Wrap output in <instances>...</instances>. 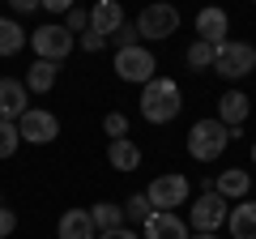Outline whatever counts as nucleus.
Instances as JSON below:
<instances>
[{
	"label": "nucleus",
	"instance_id": "obj_1",
	"mask_svg": "<svg viewBox=\"0 0 256 239\" xmlns=\"http://www.w3.org/2000/svg\"><path fill=\"white\" fill-rule=\"evenodd\" d=\"M184 107V90L175 77H154V82L141 86V116L150 124H171Z\"/></svg>",
	"mask_w": 256,
	"mask_h": 239
},
{
	"label": "nucleus",
	"instance_id": "obj_2",
	"mask_svg": "<svg viewBox=\"0 0 256 239\" xmlns=\"http://www.w3.org/2000/svg\"><path fill=\"white\" fill-rule=\"evenodd\" d=\"M226 146H230V128L222 124V120H196V124L188 128V154L196 158V162L222 158Z\"/></svg>",
	"mask_w": 256,
	"mask_h": 239
},
{
	"label": "nucleus",
	"instance_id": "obj_3",
	"mask_svg": "<svg viewBox=\"0 0 256 239\" xmlns=\"http://www.w3.org/2000/svg\"><path fill=\"white\" fill-rule=\"evenodd\" d=\"M175 30H180V9L166 4V0H150L146 9H141V18H137V34L150 38V43H162Z\"/></svg>",
	"mask_w": 256,
	"mask_h": 239
},
{
	"label": "nucleus",
	"instance_id": "obj_4",
	"mask_svg": "<svg viewBox=\"0 0 256 239\" xmlns=\"http://www.w3.org/2000/svg\"><path fill=\"white\" fill-rule=\"evenodd\" d=\"M256 68V47L252 43H239V38H226L218 43V60H214V73L226 77V82H239Z\"/></svg>",
	"mask_w": 256,
	"mask_h": 239
},
{
	"label": "nucleus",
	"instance_id": "obj_5",
	"mask_svg": "<svg viewBox=\"0 0 256 239\" xmlns=\"http://www.w3.org/2000/svg\"><path fill=\"white\" fill-rule=\"evenodd\" d=\"M154 68H158V60H154V52H146V47H120L116 52V77L120 82H132V86H146V82H154Z\"/></svg>",
	"mask_w": 256,
	"mask_h": 239
},
{
	"label": "nucleus",
	"instance_id": "obj_6",
	"mask_svg": "<svg viewBox=\"0 0 256 239\" xmlns=\"http://www.w3.org/2000/svg\"><path fill=\"white\" fill-rule=\"evenodd\" d=\"M30 47H34L38 60H56V64H64V56L77 47V34H73V30H64L60 22H52V26H38L34 34H30Z\"/></svg>",
	"mask_w": 256,
	"mask_h": 239
},
{
	"label": "nucleus",
	"instance_id": "obj_7",
	"mask_svg": "<svg viewBox=\"0 0 256 239\" xmlns=\"http://www.w3.org/2000/svg\"><path fill=\"white\" fill-rule=\"evenodd\" d=\"M18 132H22V141H30V146H47V141L60 137V120H56L47 107H30L26 116L18 120Z\"/></svg>",
	"mask_w": 256,
	"mask_h": 239
},
{
	"label": "nucleus",
	"instance_id": "obj_8",
	"mask_svg": "<svg viewBox=\"0 0 256 239\" xmlns=\"http://www.w3.org/2000/svg\"><path fill=\"white\" fill-rule=\"evenodd\" d=\"M146 196H150L154 210H175V205L188 201V180H184L180 171H166V175H158L154 184L146 188Z\"/></svg>",
	"mask_w": 256,
	"mask_h": 239
},
{
	"label": "nucleus",
	"instance_id": "obj_9",
	"mask_svg": "<svg viewBox=\"0 0 256 239\" xmlns=\"http://www.w3.org/2000/svg\"><path fill=\"white\" fill-rule=\"evenodd\" d=\"M226 196H218V192H201L196 196V205H192V214H188V226L192 230H218L222 222H226Z\"/></svg>",
	"mask_w": 256,
	"mask_h": 239
},
{
	"label": "nucleus",
	"instance_id": "obj_10",
	"mask_svg": "<svg viewBox=\"0 0 256 239\" xmlns=\"http://www.w3.org/2000/svg\"><path fill=\"white\" fill-rule=\"evenodd\" d=\"M141 230H146L141 239H188L192 235L188 222L175 218V210H154L146 222H141Z\"/></svg>",
	"mask_w": 256,
	"mask_h": 239
},
{
	"label": "nucleus",
	"instance_id": "obj_11",
	"mask_svg": "<svg viewBox=\"0 0 256 239\" xmlns=\"http://www.w3.org/2000/svg\"><path fill=\"white\" fill-rule=\"evenodd\" d=\"M26 111H30L26 107V82H18V77H0V120L18 124Z\"/></svg>",
	"mask_w": 256,
	"mask_h": 239
},
{
	"label": "nucleus",
	"instance_id": "obj_12",
	"mask_svg": "<svg viewBox=\"0 0 256 239\" xmlns=\"http://www.w3.org/2000/svg\"><path fill=\"white\" fill-rule=\"evenodd\" d=\"M226 34H230V18L218 9V4H210V9H201L196 13V38H205V43H226Z\"/></svg>",
	"mask_w": 256,
	"mask_h": 239
},
{
	"label": "nucleus",
	"instance_id": "obj_13",
	"mask_svg": "<svg viewBox=\"0 0 256 239\" xmlns=\"http://www.w3.org/2000/svg\"><path fill=\"white\" fill-rule=\"evenodd\" d=\"M60 239H98L94 235V218L90 210H64L60 214V226H56Z\"/></svg>",
	"mask_w": 256,
	"mask_h": 239
},
{
	"label": "nucleus",
	"instance_id": "obj_14",
	"mask_svg": "<svg viewBox=\"0 0 256 239\" xmlns=\"http://www.w3.org/2000/svg\"><path fill=\"white\" fill-rule=\"evenodd\" d=\"M248 111H252V102H248V94H239V90H226L218 98V120L226 124V128H239L248 120Z\"/></svg>",
	"mask_w": 256,
	"mask_h": 239
},
{
	"label": "nucleus",
	"instance_id": "obj_15",
	"mask_svg": "<svg viewBox=\"0 0 256 239\" xmlns=\"http://www.w3.org/2000/svg\"><path fill=\"white\" fill-rule=\"evenodd\" d=\"M90 26L102 30V34H116L124 26V9H120V0H94L90 9Z\"/></svg>",
	"mask_w": 256,
	"mask_h": 239
},
{
	"label": "nucleus",
	"instance_id": "obj_16",
	"mask_svg": "<svg viewBox=\"0 0 256 239\" xmlns=\"http://www.w3.org/2000/svg\"><path fill=\"white\" fill-rule=\"evenodd\" d=\"M230 222V239H256V201H239L226 214Z\"/></svg>",
	"mask_w": 256,
	"mask_h": 239
},
{
	"label": "nucleus",
	"instance_id": "obj_17",
	"mask_svg": "<svg viewBox=\"0 0 256 239\" xmlns=\"http://www.w3.org/2000/svg\"><path fill=\"white\" fill-rule=\"evenodd\" d=\"M107 162L116 166V171H137V166H141V150H137V141L116 137V141L107 146Z\"/></svg>",
	"mask_w": 256,
	"mask_h": 239
},
{
	"label": "nucleus",
	"instance_id": "obj_18",
	"mask_svg": "<svg viewBox=\"0 0 256 239\" xmlns=\"http://www.w3.org/2000/svg\"><path fill=\"white\" fill-rule=\"evenodd\" d=\"M56 77H60V64H56V60H34L30 73H26V90L30 94H47L56 86Z\"/></svg>",
	"mask_w": 256,
	"mask_h": 239
},
{
	"label": "nucleus",
	"instance_id": "obj_19",
	"mask_svg": "<svg viewBox=\"0 0 256 239\" xmlns=\"http://www.w3.org/2000/svg\"><path fill=\"white\" fill-rule=\"evenodd\" d=\"M248 188H252V175H248V171H239V166H230V171H222V175H218L214 192L230 201V196H248Z\"/></svg>",
	"mask_w": 256,
	"mask_h": 239
},
{
	"label": "nucleus",
	"instance_id": "obj_20",
	"mask_svg": "<svg viewBox=\"0 0 256 239\" xmlns=\"http://www.w3.org/2000/svg\"><path fill=\"white\" fill-rule=\"evenodd\" d=\"M26 47V30L13 18H0V56H18Z\"/></svg>",
	"mask_w": 256,
	"mask_h": 239
},
{
	"label": "nucleus",
	"instance_id": "obj_21",
	"mask_svg": "<svg viewBox=\"0 0 256 239\" xmlns=\"http://www.w3.org/2000/svg\"><path fill=\"white\" fill-rule=\"evenodd\" d=\"M90 218H94V230H116V226H124V205L98 201V205L90 210Z\"/></svg>",
	"mask_w": 256,
	"mask_h": 239
},
{
	"label": "nucleus",
	"instance_id": "obj_22",
	"mask_svg": "<svg viewBox=\"0 0 256 239\" xmlns=\"http://www.w3.org/2000/svg\"><path fill=\"white\" fill-rule=\"evenodd\" d=\"M214 60H218V47L205 43V38H196V43L188 47V64L192 68H214Z\"/></svg>",
	"mask_w": 256,
	"mask_h": 239
},
{
	"label": "nucleus",
	"instance_id": "obj_23",
	"mask_svg": "<svg viewBox=\"0 0 256 239\" xmlns=\"http://www.w3.org/2000/svg\"><path fill=\"white\" fill-rule=\"evenodd\" d=\"M150 214H154V205H150V196H146V192L128 196V205H124V222H146Z\"/></svg>",
	"mask_w": 256,
	"mask_h": 239
},
{
	"label": "nucleus",
	"instance_id": "obj_24",
	"mask_svg": "<svg viewBox=\"0 0 256 239\" xmlns=\"http://www.w3.org/2000/svg\"><path fill=\"white\" fill-rule=\"evenodd\" d=\"M18 146H22V132H18V124L0 120V158H13V154H18Z\"/></svg>",
	"mask_w": 256,
	"mask_h": 239
},
{
	"label": "nucleus",
	"instance_id": "obj_25",
	"mask_svg": "<svg viewBox=\"0 0 256 239\" xmlns=\"http://www.w3.org/2000/svg\"><path fill=\"white\" fill-rule=\"evenodd\" d=\"M137 22H124V26H120L116 30V34H107V43H116V52H120V47H137Z\"/></svg>",
	"mask_w": 256,
	"mask_h": 239
},
{
	"label": "nucleus",
	"instance_id": "obj_26",
	"mask_svg": "<svg viewBox=\"0 0 256 239\" xmlns=\"http://www.w3.org/2000/svg\"><path fill=\"white\" fill-rule=\"evenodd\" d=\"M77 47H82V52H90V56H94V52H102V47H107V34H102V30H94V26H90V30H82V38H77Z\"/></svg>",
	"mask_w": 256,
	"mask_h": 239
},
{
	"label": "nucleus",
	"instance_id": "obj_27",
	"mask_svg": "<svg viewBox=\"0 0 256 239\" xmlns=\"http://www.w3.org/2000/svg\"><path fill=\"white\" fill-rule=\"evenodd\" d=\"M64 30H73V34L90 30V13H86V9H77V4H73V9L64 13Z\"/></svg>",
	"mask_w": 256,
	"mask_h": 239
},
{
	"label": "nucleus",
	"instance_id": "obj_28",
	"mask_svg": "<svg viewBox=\"0 0 256 239\" xmlns=\"http://www.w3.org/2000/svg\"><path fill=\"white\" fill-rule=\"evenodd\" d=\"M102 128H107V137H128V120L120 116V111H107V120H102Z\"/></svg>",
	"mask_w": 256,
	"mask_h": 239
},
{
	"label": "nucleus",
	"instance_id": "obj_29",
	"mask_svg": "<svg viewBox=\"0 0 256 239\" xmlns=\"http://www.w3.org/2000/svg\"><path fill=\"white\" fill-rule=\"evenodd\" d=\"M13 226H18V214L0 205V239H9V235H13Z\"/></svg>",
	"mask_w": 256,
	"mask_h": 239
},
{
	"label": "nucleus",
	"instance_id": "obj_30",
	"mask_svg": "<svg viewBox=\"0 0 256 239\" xmlns=\"http://www.w3.org/2000/svg\"><path fill=\"white\" fill-rule=\"evenodd\" d=\"M98 239H141L132 226H116V230H98Z\"/></svg>",
	"mask_w": 256,
	"mask_h": 239
},
{
	"label": "nucleus",
	"instance_id": "obj_31",
	"mask_svg": "<svg viewBox=\"0 0 256 239\" xmlns=\"http://www.w3.org/2000/svg\"><path fill=\"white\" fill-rule=\"evenodd\" d=\"M9 9L13 13H34V9H43V0H9Z\"/></svg>",
	"mask_w": 256,
	"mask_h": 239
},
{
	"label": "nucleus",
	"instance_id": "obj_32",
	"mask_svg": "<svg viewBox=\"0 0 256 239\" xmlns=\"http://www.w3.org/2000/svg\"><path fill=\"white\" fill-rule=\"evenodd\" d=\"M43 9H52V13H68V9H73V0H43Z\"/></svg>",
	"mask_w": 256,
	"mask_h": 239
},
{
	"label": "nucleus",
	"instance_id": "obj_33",
	"mask_svg": "<svg viewBox=\"0 0 256 239\" xmlns=\"http://www.w3.org/2000/svg\"><path fill=\"white\" fill-rule=\"evenodd\" d=\"M188 239H218V230H192Z\"/></svg>",
	"mask_w": 256,
	"mask_h": 239
},
{
	"label": "nucleus",
	"instance_id": "obj_34",
	"mask_svg": "<svg viewBox=\"0 0 256 239\" xmlns=\"http://www.w3.org/2000/svg\"><path fill=\"white\" fill-rule=\"evenodd\" d=\"M252 162H256V141H252Z\"/></svg>",
	"mask_w": 256,
	"mask_h": 239
},
{
	"label": "nucleus",
	"instance_id": "obj_35",
	"mask_svg": "<svg viewBox=\"0 0 256 239\" xmlns=\"http://www.w3.org/2000/svg\"><path fill=\"white\" fill-rule=\"evenodd\" d=\"M0 205H4V201H0Z\"/></svg>",
	"mask_w": 256,
	"mask_h": 239
}]
</instances>
